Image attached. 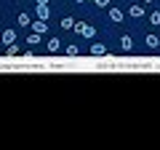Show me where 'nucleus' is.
<instances>
[{"label": "nucleus", "mask_w": 160, "mask_h": 150, "mask_svg": "<svg viewBox=\"0 0 160 150\" xmlns=\"http://www.w3.org/2000/svg\"><path fill=\"white\" fill-rule=\"evenodd\" d=\"M75 32L83 35V38H88V40L96 38V27H93V24H86V22H75Z\"/></svg>", "instance_id": "f257e3e1"}, {"label": "nucleus", "mask_w": 160, "mask_h": 150, "mask_svg": "<svg viewBox=\"0 0 160 150\" xmlns=\"http://www.w3.org/2000/svg\"><path fill=\"white\" fill-rule=\"evenodd\" d=\"M46 51L48 54H59L62 51V40H59V38H51V40L46 43Z\"/></svg>", "instance_id": "f03ea898"}, {"label": "nucleus", "mask_w": 160, "mask_h": 150, "mask_svg": "<svg viewBox=\"0 0 160 150\" xmlns=\"http://www.w3.org/2000/svg\"><path fill=\"white\" fill-rule=\"evenodd\" d=\"M35 13H38V19H43V22H46V19L51 16V8H48V6H43V3H38V8H35Z\"/></svg>", "instance_id": "7ed1b4c3"}, {"label": "nucleus", "mask_w": 160, "mask_h": 150, "mask_svg": "<svg viewBox=\"0 0 160 150\" xmlns=\"http://www.w3.org/2000/svg\"><path fill=\"white\" fill-rule=\"evenodd\" d=\"M29 27H32V32H38V35L48 32V24L43 22V19H38V22H32V24H29Z\"/></svg>", "instance_id": "20e7f679"}, {"label": "nucleus", "mask_w": 160, "mask_h": 150, "mask_svg": "<svg viewBox=\"0 0 160 150\" xmlns=\"http://www.w3.org/2000/svg\"><path fill=\"white\" fill-rule=\"evenodd\" d=\"M128 13H131L133 19H142L144 16V6H142V3H133V6L128 8Z\"/></svg>", "instance_id": "39448f33"}, {"label": "nucleus", "mask_w": 160, "mask_h": 150, "mask_svg": "<svg viewBox=\"0 0 160 150\" xmlns=\"http://www.w3.org/2000/svg\"><path fill=\"white\" fill-rule=\"evenodd\" d=\"M3 43H6V46L16 43V29H3Z\"/></svg>", "instance_id": "423d86ee"}, {"label": "nucleus", "mask_w": 160, "mask_h": 150, "mask_svg": "<svg viewBox=\"0 0 160 150\" xmlns=\"http://www.w3.org/2000/svg\"><path fill=\"white\" fill-rule=\"evenodd\" d=\"M91 54L93 56H104V54H107V46H104V43H91Z\"/></svg>", "instance_id": "0eeeda50"}, {"label": "nucleus", "mask_w": 160, "mask_h": 150, "mask_svg": "<svg viewBox=\"0 0 160 150\" xmlns=\"http://www.w3.org/2000/svg\"><path fill=\"white\" fill-rule=\"evenodd\" d=\"M120 48H123V51H131V48H133L131 35H123V38H120Z\"/></svg>", "instance_id": "6e6552de"}, {"label": "nucleus", "mask_w": 160, "mask_h": 150, "mask_svg": "<svg viewBox=\"0 0 160 150\" xmlns=\"http://www.w3.org/2000/svg\"><path fill=\"white\" fill-rule=\"evenodd\" d=\"M16 24H19V27H29V24H32L29 13H19V16H16Z\"/></svg>", "instance_id": "1a4fd4ad"}, {"label": "nucleus", "mask_w": 160, "mask_h": 150, "mask_svg": "<svg viewBox=\"0 0 160 150\" xmlns=\"http://www.w3.org/2000/svg\"><path fill=\"white\" fill-rule=\"evenodd\" d=\"M109 19L112 22H123V11L120 8H109Z\"/></svg>", "instance_id": "9d476101"}, {"label": "nucleus", "mask_w": 160, "mask_h": 150, "mask_svg": "<svg viewBox=\"0 0 160 150\" xmlns=\"http://www.w3.org/2000/svg\"><path fill=\"white\" fill-rule=\"evenodd\" d=\"M144 43H147L149 48H158V46H160V40H158V35H147V38H144Z\"/></svg>", "instance_id": "9b49d317"}, {"label": "nucleus", "mask_w": 160, "mask_h": 150, "mask_svg": "<svg viewBox=\"0 0 160 150\" xmlns=\"http://www.w3.org/2000/svg\"><path fill=\"white\" fill-rule=\"evenodd\" d=\"M62 29H75V19L72 16H64L62 19Z\"/></svg>", "instance_id": "f8f14e48"}, {"label": "nucleus", "mask_w": 160, "mask_h": 150, "mask_svg": "<svg viewBox=\"0 0 160 150\" xmlns=\"http://www.w3.org/2000/svg\"><path fill=\"white\" fill-rule=\"evenodd\" d=\"M64 54H67V56H78V54H80V48L75 46V43H69V46L64 48Z\"/></svg>", "instance_id": "ddd939ff"}, {"label": "nucleus", "mask_w": 160, "mask_h": 150, "mask_svg": "<svg viewBox=\"0 0 160 150\" xmlns=\"http://www.w3.org/2000/svg\"><path fill=\"white\" fill-rule=\"evenodd\" d=\"M6 54H8V56H19L22 51H19V46H16V43H11V46H6Z\"/></svg>", "instance_id": "4468645a"}, {"label": "nucleus", "mask_w": 160, "mask_h": 150, "mask_svg": "<svg viewBox=\"0 0 160 150\" xmlns=\"http://www.w3.org/2000/svg\"><path fill=\"white\" fill-rule=\"evenodd\" d=\"M149 24H152V27H160V11H152V13H149Z\"/></svg>", "instance_id": "2eb2a0df"}, {"label": "nucleus", "mask_w": 160, "mask_h": 150, "mask_svg": "<svg viewBox=\"0 0 160 150\" xmlns=\"http://www.w3.org/2000/svg\"><path fill=\"white\" fill-rule=\"evenodd\" d=\"M27 43H29V46H38V43H40V35H38V32H32V35L27 38Z\"/></svg>", "instance_id": "dca6fc26"}, {"label": "nucleus", "mask_w": 160, "mask_h": 150, "mask_svg": "<svg viewBox=\"0 0 160 150\" xmlns=\"http://www.w3.org/2000/svg\"><path fill=\"white\" fill-rule=\"evenodd\" d=\"M93 3H96L99 8H109V0H93Z\"/></svg>", "instance_id": "f3484780"}, {"label": "nucleus", "mask_w": 160, "mask_h": 150, "mask_svg": "<svg viewBox=\"0 0 160 150\" xmlns=\"http://www.w3.org/2000/svg\"><path fill=\"white\" fill-rule=\"evenodd\" d=\"M35 3H43V6H48V0H35Z\"/></svg>", "instance_id": "a211bd4d"}, {"label": "nucleus", "mask_w": 160, "mask_h": 150, "mask_svg": "<svg viewBox=\"0 0 160 150\" xmlns=\"http://www.w3.org/2000/svg\"><path fill=\"white\" fill-rule=\"evenodd\" d=\"M149 3H155V0H144V6H149Z\"/></svg>", "instance_id": "6ab92c4d"}, {"label": "nucleus", "mask_w": 160, "mask_h": 150, "mask_svg": "<svg viewBox=\"0 0 160 150\" xmlns=\"http://www.w3.org/2000/svg\"><path fill=\"white\" fill-rule=\"evenodd\" d=\"M75 3H86V0H75Z\"/></svg>", "instance_id": "aec40b11"}]
</instances>
